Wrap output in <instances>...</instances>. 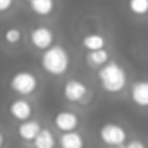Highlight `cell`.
I'll use <instances>...</instances> for the list:
<instances>
[{
	"label": "cell",
	"mask_w": 148,
	"mask_h": 148,
	"mask_svg": "<svg viewBox=\"0 0 148 148\" xmlns=\"http://www.w3.org/2000/svg\"><path fill=\"white\" fill-rule=\"evenodd\" d=\"M9 113H11L12 119L23 122V120H26V119L32 117L33 108H32V103H30L28 99L19 98V99H14V101L9 105Z\"/></svg>",
	"instance_id": "ba28073f"
},
{
	"label": "cell",
	"mask_w": 148,
	"mask_h": 148,
	"mask_svg": "<svg viewBox=\"0 0 148 148\" xmlns=\"http://www.w3.org/2000/svg\"><path fill=\"white\" fill-rule=\"evenodd\" d=\"M82 47L86 51H98V49H105L106 47V37L99 32H91L87 35H84L82 38Z\"/></svg>",
	"instance_id": "7c38bea8"
},
{
	"label": "cell",
	"mask_w": 148,
	"mask_h": 148,
	"mask_svg": "<svg viewBox=\"0 0 148 148\" xmlns=\"http://www.w3.org/2000/svg\"><path fill=\"white\" fill-rule=\"evenodd\" d=\"M106 148H124V146H106Z\"/></svg>",
	"instance_id": "44dd1931"
},
{
	"label": "cell",
	"mask_w": 148,
	"mask_h": 148,
	"mask_svg": "<svg viewBox=\"0 0 148 148\" xmlns=\"http://www.w3.org/2000/svg\"><path fill=\"white\" fill-rule=\"evenodd\" d=\"M38 131H40V124H38L37 120L26 119V120H23V122L18 125V134H19V138L25 139V141H33L35 136L38 134Z\"/></svg>",
	"instance_id": "4fadbf2b"
},
{
	"label": "cell",
	"mask_w": 148,
	"mask_h": 148,
	"mask_svg": "<svg viewBox=\"0 0 148 148\" xmlns=\"http://www.w3.org/2000/svg\"><path fill=\"white\" fill-rule=\"evenodd\" d=\"M54 125L61 132L75 131L79 127V115L73 113V112H58L54 115Z\"/></svg>",
	"instance_id": "52a82bcc"
},
{
	"label": "cell",
	"mask_w": 148,
	"mask_h": 148,
	"mask_svg": "<svg viewBox=\"0 0 148 148\" xmlns=\"http://www.w3.org/2000/svg\"><path fill=\"white\" fill-rule=\"evenodd\" d=\"M61 148H84V136L77 131H66L61 132L59 139H58Z\"/></svg>",
	"instance_id": "30bf717a"
},
{
	"label": "cell",
	"mask_w": 148,
	"mask_h": 148,
	"mask_svg": "<svg viewBox=\"0 0 148 148\" xmlns=\"http://www.w3.org/2000/svg\"><path fill=\"white\" fill-rule=\"evenodd\" d=\"M30 42H32V45L35 49L44 51V49H47V47H51L54 44V32L45 25L35 26L30 32Z\"/></svg>",
	"instance_id": "8992f818"
},
{
	"label": "cell",
	"mask_w": 148,
	"mask_h": 148,
	"mask_svg": "<svg viewBox=\"0 0 148 148\" xmlns=\"http://www.w3.org/2000/svg\"><path fill=\"white\" fill-rule=\"evenodd\" d=\"M9 87H11V91H14L19 96H30V94H33L37 91L38 79H37V75L33 71L19 70V71H16L14 75L11 77Z\"/></svg>",
	"instance_id": "3957f363"
},
{
	"label": "cell",
	"mask_w": 148,
	"mask_h": 148,
	"mask_svg": "<svg viewBox=\"0 0 148 148\" xmlns=\"http://www.w3.org/2000/svg\"><path fill=\"white\" fill-rule=\"evenodd\" d=\"M106 61H110V54L106 49H98V51H87L86 54V63L91 68H99Z\"/></svg>",
	"instance_id": "5bb4252c"
},
{
	"label": "cell",
	"mask_w": 148,
	"mask_h": 148,
	"mask_svg": "<svg viewBox=\"0 0 148 148\" xmlns=\"http://www.w3.org/2000/svg\"><path fill=\"white\" fill-rule=\"evenodd\" d=\"M63 96L70 103H80L89 96V87L79 79H70L63 86Z\"/></svg>",
	"instance_id": "5b68a950"
},
{
	"label": "cell",
	"mask_w": 148,
	"mask_h": 148,
	"mask_svg": "<svg viewBox=\"0 0 148 148\" xmlns=\"http://www.w3.org/2000/svg\"><path fill=\"white\" fill-rule=\"evenodd\" d=\"M14 7V0H0V14H7Z\"/></svg>",
	"instance_id": "ac0fdd59"
},
{
	"label": "cell",
	"mask_w": 148,
	"mask_h": 148,
	"mask_svg": "<svg viewBox=\"0 0 148 148\" xmlns=\"http://www.w3.org/2000/svg\"><path fill=\"white\" fill-rule=\"evenodd\" d=\"M28 5L37 16H51L56 11V0H28Z\"/></svg>",
	"instance_id": "8fae6325"
},
{
	"label": "cell",
	"mask_w": 148,
	"mask_h": 148,
	"mask_svg": "<svg viewBox=\"0 0 148 148\" xmlns=\"http://www.w3.org/2000/svg\"><path fill=\"white\" fill-rule=\"evenodd\" d=\"M131 99L139 108H148V80H136L131 86Z\"/></svg>",
	"instance_id": "9c48e42d"
},
{
	"label": "cell",
	"mask_w": 148,
	"mask_h": 148,
	"mask_svg": "<svg viewBox=\"0 0 148 148\" xmlns=\"http://www.w3.org/2000/svg\"><path fill=\"white\" fill-rule=\"evenodd\" d=\"M23 38V32L18 26H9L4 30V42L9 45H18Z\"/></svg>",
	"instance_id": "e0dca14e"
},
{
	"label": "cell",
	"mask_w": 148,
	"mask_h": 148,
	"mask_svg": "<svg viewBox=\"0 0 148 148\" xmlns=\"http://www.w3.org/2000/svg\"><path fill=\"white\" fill-rule=\"evenodd\" d=\"M122 146H124V148H146V145H145L141 139H131V141H125Z\"/></svg>",
	"instance_id": "d6986e66"
},
{
	"label": "cell",
	"mask_w": 148,
	"mask_h": 148,
	"mask_svg": "<svg viewBox=\"0 0 148 148\" xmlns=\"http://www.w3.org/2000/svg\"><path fill=\"white\" fill-rule=\"evenodd\" d=\"M99 139L106 146H122L127 141V131L115 122H106L99 127Z\"/></svg>",
	"instance_id": "277c9868"
},
{
	"label": "cell",
	"mask_w": 148,
	"mask_h": 148,
	"mask_svg": "<svg viewBox=\"0 0 148 148\" xmlns=\"http://www.w3.org/2000/svg\"><path fill=\"white\" fill-rule=\"evenodd\" d=\"M127 9L138 18L148 16V0H127Z\"/></svg>",
	"instance_id": "2e32d148"
},
{
	"label": "cell",
	"mask_w": 148,
	"mask_h": 148,
	"mask_svg": "<svg viewBox=\"0 0 148 148\" xmlns=\"http://www.w3.org/2000/svg\"><path fill=\"white\" fill-rule=\"evenodd\" d=\"M2 146H4V134L0 132V148H2Z\"/></svg>",
	"instance_id": "ffe728a7"
},
{
	"label": "cell",
	"mask_w": 148,
	"mask_h": 148,
	"mask_svg": "<svg viewBox=\"0 0 148 148\" xmlns=\"http://www.w3.org/2000/svg\"><path fill=\"white\" fill-rule=\"evenodd\" d=\"M98 82L103 91H106L110 94H117V92L124 91V87L127 86V71L124 70V66L120 63L106 61L98 70Z\"/></svg>",
	"instance_id": "6da1fadb"
},
{
	"label": "cell",
	"mask_w": 148,
	"mask_h": 148,
	"mask_svg": "<svg viewBox=\"0 0 148 148\" xmlns=\"http://www.w3.org/2000/svg\"><path fill=\"white\" fill-rule=\"evenodd\" d=\"M33 146L35 148H54L56 139H54V136H52V132L49 129H40L38 134L33 139Z\"/></svg>",
	"instance_id": "9a60e30c"
},
{
	"label": "cell",
	"mask_w": 148,
	"mask_h": 148,
	"mask_svg": "<svg viewBox=\"0 0 148 148\" xmlns=\"http://www.w3.org/2000/svg\"><path fill=\"white\" fill-rule=\"evenodd\" d=\"M40 66L49 75L61 77L70 68V54L63 45L52 44L51 47L44 49V52L40 56Z\"/></svg>",
	"instance_id": "7a4b0ae2"
}]
</instances>
